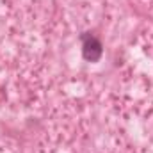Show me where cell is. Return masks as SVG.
I'll return each mask as SVG.
<instances>
[{"label": "cell", "instance_id": "cell-1", "mask_svg": "<svg viewBox=\"0 0 153 153\" xmlns=\"http://www.w3.org/2000/svg\"><path fill=\"white\" fill-rule=\"evenodd\" d=\"M82 39H84V45H82V55H84V59L89 61V62L100 61V57L103 53L102 43L94 38V36H91V34L82 36Z\"/></svg>", "mask_w": 153, "mask_h": 153}]
</instances>
